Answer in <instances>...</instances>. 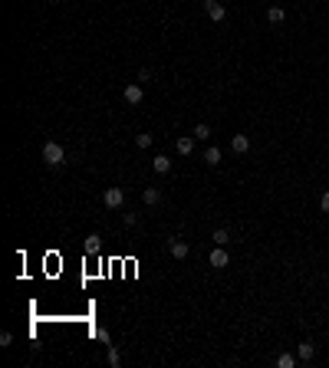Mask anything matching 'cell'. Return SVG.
Returning a JSON list of instances; mask_svg holds the SVG:
<instances>
[{
	"instance_id": "6da1fadb",
	"label": "cell",
	"mask_w": 329,
	"mask_h": 368,
	"mask_svg": "<svg viewBox=\"0 0 329 368\" xmlns=\"http://www.w3.org/2000/svg\"><path fill=\"white\" fill-rule=\"evenodd\" d=\"M43 161L50 164V168H59V164L66 161L63 145H56V141H46V145H43Z\"/></svg>"
},
{
	"instance_id": "7a4b0ae2",
	"label": "cell",
	"mask_w": 329,
	"mask_h": 368,
	"mask_svg": "<svg viewBox=\"0 0 329 368\" xmlns=\"http://www.w3.org/2000/svg\"><path fill=\"white\" fill-rule=\"evenodd\" d=\"M168 253H171V257H175V260H188V253H191V247H188L185 240L171 237V240H168Z\"/></svg>"
},
{
	"instance_id": "3957f363",
	"label": "cell",
	"mask_w": 329,
	"mask_h": 368,
	"mask_svg": "<svg viewBox=\"0 0 329 368\" xmlns=\"http://www.w3.org/2000/svg\"><path fill=\"white\" fill-rule=\"evenodd\" d=\"M208 263L214 266V270H224L230 263V253H227V247H218V250H211V257H208Z\"/></svg>"
},
{
	"instance_id": "277c9868",
	"label": "cell",
	"mask_w": 329,
	"mask_h": 368,
	"mask_svg": "<svg viewBox=\"0 0 329 368\" xmlns=\"http://www.w3.org/2000/svg\"><path fill=\"white\" fill-rule=\"evenodd\" d=\"M102 204L106 207H122L125 204V191H122V187H109V191L102 194Z\"/></svg>"
},
{
	"instance_id": "5b68a950",
	"label": "cell",
	"mask_w": 329,
	"mask_h": 368,
	"mask_svg": "<svg viewBox=\"0 0 329 368\" xmlns=\"http://www.w3.org/2000/svg\"><path fill=\"white\" fill-rule=\"evenodd\" d=\"M204 10H208V17L214 23H220L224 17H227V10H224V3H218V0H204Z\"/></svg>"
},
{
	"instance_id": "8992f818",
	"label": "cell",
	"mask_w": 329,
	"mask_h": 368,
	"mask_svg": "<svg viewBox=\"0 0 329 368\" xmlns=\"http://www.w3.org/2000/svg\"><path fill=\"white\" fill-rule=\"evenodd\" d=\"M122 99H125L129 105H138V102L145 99V92H142V86H125L122 89Z\"/></svg>"
},
{
	"instance_id": "52a82bcc",
	"label": "cell",
	"mask_w": 329,
	"mask_h": 368,
	"mask_svg": "<svg viewBox=\"0 0 329 368\" xmlns=\"http://www.w3.org/2000/svg\"><path fill=\"white\" fill-rule=\"evenodd\" d=\"M230 152L247 155L250 152V138H247V135H234V138H230Z\"/></svg>"
},
{
	"instance_id": "ba28073f",
	"label": "cell",
	"mask_w": 329,
	"mask_h": 368,
	"mask_svg": "<svg viewBox=\"0 0 329 368\" xmlns=\"http://www.w3.org/2000/svg\"><path fill=\"white\" fill-rule=\"evenodd\" d=\"M152 168H155L158 174H168V171H171V158H168V155H155V158H152Z\"/></svg>"
},
{
	"instance_id": "9c48e42d",
	"label": "cell",
	"mask_w": 329,
	"mask_h": 368,
	"mask_svg": "<svg viewBox=\"0 0 329 368\" xmlns=\"http://www.w3.org/2000/svg\"><path fill=\"white\" fill-rule=\"evenodd\" d=\"M142 201H145L148 207H155L158 201H162V194H158V187H145V191H142Z\"/></svg>"
},
{
	"instance_id": "30bf717a",
	"label": "cell",
	"mask_w": 329,
	"mask_h": 368,
	"mask_svg": "<svg viewBox=\"0 0 329 368\" xmlns=\"http://www.w3.org/2000/svg\"><path fill=\"white\" fill-rule=\"evenodd\" d=\"M214 243H218V247H227V243H230V230L227 227H218V230H214Z\"/></svg>"
},
{
	"instance_id": "8fae6325",
	"label": "cell",
	"mask_w": 329,
	"mask_h": 368,
	"mask_svg": "<svg viewBox=\"0 0 329 368\" xmlns=\"http://www.w3.org/2000/svg\"><path fill=\"white\" fill-rule=\"evenodd\" d=\"M296 355H300V358H313V355H316L313 342H300V345H296Z\"/></svg>"
},
{
	"instance_id": "7c38bea8",
	"label": "cell",
	"mask_w": 329,
	"mask_h": 368,
	"mask_svg": "<svg viewBox=\"0 0 329 368\" xmlns=\"http://www.w3.org/2000/svg\"><path fill=\"white\" fill-rule=\"evenodd\" d=\"M283 17H286L283 7H270V10H267V20L270 23H283Z\"/></svg>"
},
{
	"instance_id": "4fadbf2b",
	"label": "cell",
	"mask_w": 329,
	"mask_h": 368,
	"mask_svg": "<svg viewBox=\"0 0 329 368\" xmlns=\"http://www.w3.org/2000/svg\"><path fill=\"white\" fill-rule=\"evenodd\" d=\"M194 152V138H178V155H191Z\"/></svg>"
},
{
	"instance_id": "5bb4252c",
	"label": "cell",
	"mask_w": 329,
	"mask_h": 368,
	"mask_svg": "<svg viewBox=\"0 0 329 368\" xmlns=\"http://www.w3.org/2000/svg\"><path fill=\"white\" fill-rule=\"evenodd\" d=\"M204 161H208L211 168H214V164H220V148H208V152H204Z\"/></svg>"
},
{
	"instance_id": "9a60e30c",
	"label": "cell",
	"mask_w": 329,
	"mask_h": 368,
	"mask_svg": "<svg viewBox=\"0 0 329 368\" xmlns=\"http://www.w3.org/2000/svg\"><path fill=\"white\" fill-rule=\"evenodd\" d=\"M194 138H197V141H208V138H211V129L204 125V122H201V125H194Z\"/></svg>"
},
{
	"instance_id": "2e32d148",
	"label": "cell",
	"mask_w": 329,
	"mask_h": 368,
	"mask_svg": "<svg viewBox=\"0 0 329 368\" xmlns=\"http://www.w3.org/2000/svg\"><path fill=\"white\" fill-rule=\"evenodd\" d=\"M276 365H280V368H293V365H296V358L290 355V352H283V355H276Z\"/></svg>"
},
{
	"instance_id": "e0dca14e",
	"label": "cell",
	"mask_w": 329,
	"mask_h": 368,
	"mask_svg": "<svg viewBox=\"0 0 329 368\" xmlns=\"http://www.w3.org/2000/svg\"><path fill=\"white\" fill-rule=\"evenodd\" d=\"M135 145H138V148H152V135H148V131H138V135H135Z\"/></svg>"
},
{
	"instance_id": "ac0fdd59",
	"label": "cell",
	"mask_w": 329,
	"mask_h": 368,
	"mask_svg": "<svg viewBox=\"0 0 329 368\" xmlns=\"http://www.w3.org/2000/svg\"><path fill=\"white\" fill-rule=\"evenodd\" d=\"M109 365H112V368H119V365H122V352H119L115 345H109Z\"/></svg>"
},
{
	"instance_id": "d6986e66",
	"label": "cell",
	"mask_w": 329,
	"mask_h": 368,
	"mask_svg": "<svg viewBox=\"0 0 329 368\" xmlns=\"http://www.w3.org/2000/svg\"><path fill=\"white\" fill-rule=\"evenodd\" d=\"M82 247H86V253H99V237H96V234H92V237H86V243H82Z\"/></svg>"
},
{
	"instance_id": "ffe728a7",
	"label": "cell",
	"mask_w": 329,
	"mask_h": 368,
	"mask_svg": "<svg viewBox=\"0 0 329 368\" xmlns=\"http://www.w3.org/2000/svg\"><path fill=\"white\" fill-rule=\"evenodd\" d=\"M0 345H3V348L13 345V336H10V332H0Z\"/></svg>"
},
{
	"instance_id": "44dd1931",
	"label": "cell",
	"mask_w": 329,
	"mask_h": 368,
	"mask_svg": "<svg viewBox=\"0 0 329 368\" xmlns=\"http://www.w3.org/2000/svg\"><path fill=\"white\" fill-rule=\"evenodd\" d=\"M319 210H326L329 214V191H323V197H319Z\"/></svg>"
},
{
	"instance_id": "7402d4cb",
	"label": "cell",
	"mask_w": 329,
	"mask_h": 368,
	"mask_svg": "<svg viewBox=\"0 0 329 368\" xmlns=\"http://www.w3.org/2000/svg\"><path fill=\"white\" fill-rule=\"evenodd\" d=\"M96 339H99V342H106V345H112V342H109V332H106V329H99Z\"/></svg>"
},
{
	"instance_id": "603a6c76",
	"label": "cell",
	"mask_w": 329,
	"mask_h": 368,
	"mask_svg": "<svg viewBox=\"0 0 329 368\" xmlns=\"http://www.w3.org/2000/svg\"><path fill=\"white\" fill-rule=\"evenodd\" d=\"M138 224V214H125V227H135Z\"/></svg>"
}]
</instances>
